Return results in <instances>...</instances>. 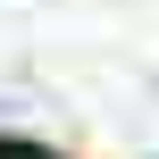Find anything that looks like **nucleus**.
<instances>
[{"mask_svg":"<svg viewBox=\"0 0 159 159\" xmlns=\"http://www.w3.org/2000/svg\"><path fill=\"white\" fill-rule=\"evenodd\" d=\"M0 159H42V151H0Z\"/></svg>","mask_w":159,"mask_h":159,"instance_id":"obj_1","label":"nucleus"}]
</instances>
